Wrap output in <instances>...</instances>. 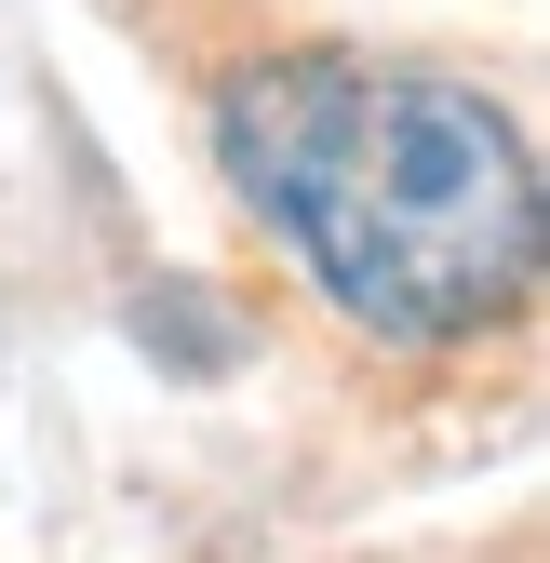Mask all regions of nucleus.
Returning <instances> with one entry per match:
<instances>
[{
  "mask_svg": "<svg viewBox=\"0 0 550 563\" xmlns=\"http://www.w3.org/2000/svg\"><path fill=\"white\" fill-rule=\"evenodd\" d=\"M216 162L350 322L443 349L537 296V162L497 95L376 54H268L216 95Z\"/></svg>",
  "mask_w": 550,
  "mask_h": 563,
  "instance_id": "obj_1",
  "label": "nucleus"
}]
</instances>
